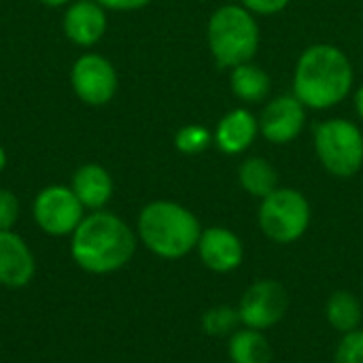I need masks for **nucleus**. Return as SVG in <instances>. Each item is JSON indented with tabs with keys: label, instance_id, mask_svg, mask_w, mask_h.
Wrapping results in <instances>:
<instances>
[{
	"label": "nucleus",
	"instance_id": "1",
	"mask_svg": "<svg viewBox=\"0 0 363 363\" xmlns=\"http://www.w3.org/2000/svg\"><path fill=\"white\" fill-rule=\"evenodd\" d=\"M355 72L349 55L330 43L306 47L294 70V96L313 111L338 106L351 94Z\"/></svg>",
	"mask_w": 363,
	"mask_h": 363
},
{
	"label": "nucleus",
	"instance_id": "2",
	"mask_svg": "<svg viewBox=\"0 0 363 363\" xmlns=\"http://www.w3.org/2000/svg\"><path fill=\"white\" fill-rule=\"evenodd\" d=\"M136 251L132 228L117 215L94 211L72 232V259L91 274H108L123 268Z\"/></svg>",
	"mask_w": 363,
	"mask_h": 363
},
{
	"label": "nucleus",
	"instance_id": "3",
	"mask_svg": "<svg viewBox=\"0 0 363 363\" xmlns=\"http://www.w3.org/2000/svg\"><path fill=\"white\" fill-rule=\"evenodd\" d=\"M202 228L198 217L179 202L155 200L138 215V236L145 247L164 259H179L198 247Z\"/></svg>",
	"mask_w": 363,
	"mask_h": 363
},
{
	"label": "nucleus",
	"instance_id": "4",
	"mask_svg": "<svg viewBox=\"0 0 363 363\" xmlns=\"http://www.w3.org/2000/svg\"><path fill=\"white\" fill-rule=\"evenodd\" d=\"M259 40L257 17L242 4L219 6L206 23V43L219 68L232 70L245 62H253Z\"/></svg>",
	"mask_w": 363,
	"mask_h": 363
},
{
	"label": "nucleus",
	"instance_id": "5",
	"mask_svg": "<svg viewBox=\"0 0 363 363\" xmlns=\"http://www.w3.org/2000/svg\"><path fill=\"white\" fill-rule=\"evenodd\" d=\"M315 153L321 166L338 177H355L363 166V134L349 119H325L315 128L313 134Z\"/></svg>",
	"mask_w": 363,
	"mask_h": 363
},
{
	"label": "nucleus",
	"instance_id": "6",
	"mask_svg": "<svg viewBox=\"0 0 363 363\" xmlns=\"http://www.w3.org/2000/svg\"><path fill=\"white\" fill-rule=\"evenodd\" d=\"M311 204L306 196L294 187H277L262 198L257 221L262 232L279 245L300 240L311 225Z\"/></svg>",
	"mask_w": 363,
	"mask_h": 363
},
{
	"label": "nucleus",
	"instance_id": "7",
	"mask_svg": "<svg viewBox=\"0 0 363 363\" xmlns=\"http://www.w3.org/2000/svg\"><path fill=\"white\" fill-rule=\"evenodd\" d=\"M74 96L87 106H106L119 89V74L113 62L100 53H83L70 68Z\"/></svg>",
	"mask_w": 363,
	"mask_h": 363
},
{
	"label": "nucleus",
	"instance_id": "8",
	"mask_svg": "<svg viewBox=\"0 0 363 363\" xmlns=\"http://www.w3.org/2000/svg\"><path fill=\"white\" fill-rule=\"evenodd\" d=\"M83 204L70 187L49 185L34 198V221L49 236H66L83 221Z\"/></svg>",
	"mask_w": 363,
	"mask_h": 363
},
{
	"label": "nucleus",
	"instance_id": "9",
	"mask_svg": "<svg viewBox=\"0 0 363 363\" xmlns=\"http://www.w3.org/2000/svg\"><path fill=\"white\" fill-rule=\"evenodd\" d=\"M287 306H289V298L281 283L270 281V279L257 281L240 298V304H238L240 323L245 328L264 332L277 325L285 317Z\"/></svg>",
	"mask_w": 363,
	"mask_h": 363
},
{
	"label": "nucleus",
	"instance_id": "10",
	"mask_svg": "<svg viewBox=\"0 0 363 363\" xmlns=\"http://www.w3.org/2000/svg\"><path fill=\"white\" fill-rule=\"evenodd\" d=\"M257 121H259V134L268 143L289 145L302 134L306 125V106L294 94L279 96L266 102Z\"/></svg>",
	"mask_w": 363,
	"mask_h": 363
},
{
	"label": "nucleus",
	"instance_id": "11",
	"mask_svg": "<svg viewBox=\"0 0 363 363\" xmlns=\"http://www.w3.org/2000/svg\"><path fill=\"white\" fill-rule=\"evenodd\" d=\"M62 30L72 45L89 49L106 32V9L96 0H74L64 11Z\"/></svg>",
	"mask_w": 363,
	"mask_h": 363
},
{
	"label": "nucleus",
	"instance_id": "12",
	"mask_svg": "<svg viewBox=\"0 0 363 363\" xmlns=\"http://www.w3.org/2000/svg\"><path fill=\"white\" fill-rule=\"evenodd\" d=\"M196 249L200 253L202 264L219 274L236 270L245 259V247L238 234L221 225L202 230Z\"/></svg>",
	"mask_w": 363,
	"mask_h": 363
},
{
	"label": "nucleus",
	"instance_id": "13",
	"mask_svg": "<svg viewBox=\"0 0 363 363\" xmlns=\"http://www.w3.org/2000/svg\"><path fill=\"white\" fill-rule=\"evenodd\" d=\"M257 134H259L257 117L249 108L236 106L217 121V128L213 132V143L225 155H240L255 143Z\"/></svg>",
	"mask_w": 363,
	"mask_h": 363
},
{
	"label": "nucleus",
	"instance_id": "14",
	"mask_svg": "<svg viewBox=\"0 0 363 363\" xmlns=\"http://www.w3.org/2000/svg\"><path fill=\"white\" fill-rule=\"evenodd\" d=\"M34 277V257L23 242L11 230L0 232V283L6 287H23Z\"/></svg>",
	"mask_w": 363,
	"mask_h": 363
},
{
	"label": "nucleus",
	"instance_id": "15",
	"mask_svg": "<svg viewBox=\"0 0 363 363\" xmlns=\"http://www.w3.org/2000/svg\"><path fill=\"white\" fill-rule=\"evenodd\" d=\"M70 189L74 191V196L79 198L83 208L102 211L108 204V200L113 198L115 185H113V177L108 174V170L104 166L89 162L74 170Z\"/></svg>",
	"mask_w": 363,
	"mask_h": 363
},
{
	"label": "nucleus",
	"instance_id": "16",
	"mask_svg": "<svg viewBox=\"0 0 363 363\" xmlns=\"http://www.w3.org/2000/svg\"><path fill=\"white\" fill-rule=\"evenodd\" d=\"M230 89L242 104H259L268 98L272 89V81H270V74L262 66L253 62H245L232 68Z\"/></svg>",
	"mask_w": 363,
	"mask_h": 363
},
{
	"label": "nucleus",
	"instance_id": "17",
	"mask_svg": "<svg viewBox=\"0 0 363 363\" xmlns=\"http://www.w3.org/2000/svg\"><path fill=\"white\" fill-rule=\"evenodd\" d=\"M238 183L253 198H266L279 187V172L266 157H247L238 166Z\"/></svg>",
	"mask_w": 363,
	"mask_h": 363
},
{
	"label": "nucleus",
	"instance_id": "18",
	"mask_svg": "<svg viewBox=\"0 0 363 363\" xmlns=\"http://www.w3.org/2000/svg\"><path fill=\"white\" fill-rule=\"evenodd\" d=\"M228 353L232 363H270L272 349L259 330L242 328L230 336Z\"/></svg>",
	"mask_w": 363,
	"mask_h": 363
},
{
	"label": "nucleus",
	"instance_id": "19",
	"mask_svg": "<svg viewBox=\"0 0 363 363\" xmlns=\"http://www.w3.org/2000/svg\"><path fill=\"white\" fill-rule=\"evenodd\" d=\"M325 317H328L330 325L334 330H338L340 334L355 332V330H359V323H362V304L353 294L336 291L330 296V300L325 304Z\"/></svg>",
	"mask_w": 363,
	"mask_h": 363
},
{
	"label": "nucleus",
	"instance_id": "20",
	"mask_svg": "<svg viewBox=\"0 0 363 363\" xmlns=\"http://www.w3.org/2000/svg\"><path fill=\"white\" fill-rule=\"evenodd\" d=\"M213 145V132L200 123L183 125L174 134V147L183 155H200Z\"/></svg>",
	"mask_w": 363,
	"mask_h": 363
},
{
	"label": "nucleus",
	"instance_id": "21",
	"mask_svg": "<svg viewBox=\"0 0 363 363\" xmlns=\"http://www.w3.org/2000/svg\"><path fill=\"white\" fill-rule=\"evenodd\" d=\"M240 325L238 308L232 306H215L202 315V330L208 336H232Z\"/></svg>",
	"mask_w": 363,
	"mask_h": 363
},
{
	"label": "nucleus",
	"instance_id": "22",
	"mask_svg": "<svg viewBox=\"0 0 363 363\" xmlns=\"http://www.w3.org/2000/svg\"><path fill=\"white\" fill-rule=\"evenodd\" d=\"M334 363H363V330L342 334Z\"/></svg>",
	"mask_w": 363,
	"mask_h": 363
},
{
	"label": "nucleus",
	"instance_id": "23",
	"mask_svg": "<svg viewBox=\"0 0 363 363\" xmlns=\"http://www.w3.org/2000/svg\"><path fill=\"white\" fill-rule=\"evenodd\" d=\"M19 217V200L11 189L0 187V232L11 230Z\"/></svg>",
	"mask_w": 363,
	"mask_h": 363
},
{
	"label": "nucleus",
	"instance_id": "24",
	"mask_svg": "<svg viewBox=\"0 0 363 363\" xmlns=\"http://www.w3.org/2000/svg\"><path fill=\"white\" fill-rule=\"evenodd\" d=\"M291 0H240V4L251 11L255 17H266V15H277L287 9Z\"/></svg>",
	"mask_w": 363,
	"mask_h": 363
},
{
	"label": "nucleus",
	"instance_id": "25",
	"mask_svg": "<svg viewBox=\"0 0 363 363\" xmlns=\"http://www.w3.org/2000/svg\"><path fill=\"white\" fill-rule=\"evenodd\" d=\"M100 6H104L106 11H121V13H128V11H138V9H145L147 4H151V0H96Z\"/></svg>",
	"mask_w": 363,
	"mask_h": 363
},
{
	"label": "nucleus",
	"instance_id": "26",
	"mask_svg": "<svg viewBox=\"0 0 363 363\" xmlns=\"http://www.w3.org/2000/svg\"><path fill=\"white\" fill-rule=\"evenodd\" d=\"M355 111H357L359 119H363V83L357 87V91H355Z\"/></svg>",
	"mask_w": 363,
	"mask_h": 363
},
{
	"label": "nucleus",
	"instance_id": "27",
	"mask_svg": "<svg viewBox=\"0 0 363 363\" xmlns=\"http://www.w3.org/2000/svg\"><path fill=\"white\" fill-rule=\"evenodd\" d=\"M43 6H49V9H62V6H68L70 2L74 0H38Z\"/></svg>",
	"mask_w": 363,
	"mask_h": 363
},
{
	"label": "nucleus",
	"instance_id": "28",
	"mask_svg": "<svg viewBox=\"0 0 363 363\" xmlns=\"http://www.w3.org/2000/svg\"><path fill=\"white\" fill-rule=\"evenodd\" d=\"M6 168V151H4V147L0 145V172Z\"/></svg>",
	"mask_w": 363,
	"mask_h": 363
}]
</instances>
